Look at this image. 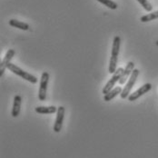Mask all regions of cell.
I'll return each instance as SVG.
<instances>
[{"label":"cell","instance_id":"1","mask_svg":"<svg viewBox=\"0 0 158 158\" xmlns=\"http://www.w3.org/2000/svg\"><path fill=\"white\" fill-rule=\"evenodd\" d=\"M121 45V38L119 36H114L113 41V47H112V54H111L110 63H109V73L114 74L116 71V66L118 62V55L120 50Z\"/></svg>","mask_w":158,"mask_h":158},{"label":"cell","instance_id":"2","mask_svg":"<svg viewBox=\"0 0 158 158\" xmlns=\"http://www.w3.org/2000/svg\"><path fill=\"white\" fill-rule=\"evenodd\" d=\"M7 69H9L12 73H14L15 75L16 76H18V77H20L21 78L25 79V80H27V81H28V82H30L32 84H36L37 83V78L35 77V76H33L32 74H29L28 72H26V71H24L23 69H21L20 67H18L17 65L16 64H8V67H7Z\"/></svg>","mask_w":158,"mask_h":158},{"label":"cell","instance_id":"3","mask_svg":"<svg viewBox=\"0 0 158 158\" xmlns=\"http://www.w3.org/2000/svg\"><path fill=\"white\" fill-rule=\"evenodd\" d=\"M139 70L138 69H135L134 71H133V73H132V75L130 76V77L128 79V81H127V85H126V86L124 87V89H123V91H122V93L120 94L121 95V98H123V99H126L127 97L129 96V94H130V92H131V90H132V88L134 87V85H135V82H136V79L138 77V76H139Z\"/></svg>","mask_w":158,"mask_h":158},{"label":"cell","instance_id":"4","mask_svg":"<svg viewBox=\"0 0 158 158\" xmlns=\"http://www.w3.org/2000/svg\"><path fill=\"white\" fill-rule=\"evenodd\" d=\"M124 70H125V69L122 68V67H119L118 69H116V71L113 74L112 78L106 83V85L104 86V88H103V94H104V95H106V94H107L108 92H110L111 90L114 88V85H115L117 82H119V80H120L122 75H123Z\"/></svg>","mask_w":158,"mask_h":158},{"label":"cell","instance_id":"5","mask_svg":"<svg viewBox=\"0 0 158 158\" xmlns=\"http://www.w3.org/2000/svg\"><path fill=\"white\" fill-rule=\"evenodd\" d=\"M48 80H49V74L48 72H44L41 76L40 85H39V92H38V98L40 101H45L47 98V90H48Z\"/></svg>","mask_w":158,"mask_h":158},{"label":"cell","instance_id":"6","mask_svg":"<svg viewBox=\"0 0 158 158\" xmlns=\"http://www.w3.org/2000/svg\"><path fill=\"white\" fill-rule=\"evenodd\" d=\"M151 88H152V85H151V84H149V83L144 84V85H142L140 88H138L135 92H134L133 94H131V95H129V96H128V100L131 101V102L137 100V99H138L139 97H141L143 95H144V94H146L147 92H149V91L151 90Z\"/></svg>","mask_w":158,"mask_h":158},{"label":"cell","instance_id":"7","mask_svg":"<svg viewBox=\"0 0 158 158\" xmlns=\"http://www.w3.org/2000/svg\"><path fill=\"white\" fill-rule=\"evenodd\" d=\"M15 56V51L13 49H9L7 50V52L5 55V57L3 58V60L1 61L0 64V77H2L6 69L8 67V64H10L11 59L13 58V56Z\"/></svg>","mask_w":158,"mask_h":158},{"label":"cell","instance_id":"8","mask_svg":"<svg viewBox=\"0 0 158 158\" xmlns=\"http://www.w3.org/2000/svg\"><path fill=\"white\" fill-rule=\"evenodd\" d=\"M56 119L54 124V131L56 133H59L62 130L63 127L64 118V106H59L57 108L56 112Z\"/></svg>","mask_w":158,"mask_h":158},{"label":"cell","instance_id":"9","mask_svg":"<svg viewBox=\"0 0 158 158\" xmlns=\"http://www.w3.org/2000/svg\"><path fill=\"white\" fill-rule=\"evenodd\" d=\"M134 70H135V64H134V62H131V61L128 62L127 64V67L125 68V70L123 72V75H122L121 78L119 80V84L120 85H124L127 82V80L129 77V76L132 75V73H133Z\"/></svg>","mask_w":158,"mask_h":158},{"label":"cell","instance_id":"10","mask_svg":"<svg viewBox=\"0 0 158 158\" xmlns=\"http://www.w3.org/2000/svg\"><path fill=\"white\" fill-rule=\"evenodd\" d=\"M21 101H22V98L20 95H16L14 97V104H13V108H12V112H11V114L13 117H17L20 114Z\"/></svg>","mask_w":158,"mask_h":158},{"label":"cell","instance_id":"11","mask_svg":"<svg viewBox=\"0 0 158 158\" xmlns=\"http://www.w3.org/2000/svg\"><path fill=\"white\" fill-rule=\"evenodd\" d=\"M123 91V89L120 87V86H116V87H114L110 92H108L107 94L104 95V100L106 101V102H109L112 99H114L116 95H118L119 94H121Z\"/></svg>","mask_w":158,"mask_h":158},{"label":"cell","instance_id":"12","mask_svg":"<svg viewBox=\"0 0 158 158\" xmlns=\"http://www.w3.org/2000/svg\"><path fill=\"white\" fill-rule=\"evenodd\" d=\"M35 110L37 114H55L56 112H57V108L56 106H37L35 107Z\"/></svg>","mask_w":158,"mask_h":158},{"label":"cell","instance_id":"13","mask_svg":"<svg viewBox=\"0 0 158 158\" xmlns=\"http://www.w3.org/2000/svg\"><path fill=\"white\" fill-rule=\"evenodd\" d=\"M9 25L13 27H16V28H19L21 30H28L29 29V25L27 24V23H24V22H21V21H18L16 19H11L9 21Z\"/></svg>","mask_w":158,"mask_h":158},{"label":"cell","instance_id":"14","mask_svg":"<svg viewBox=\"0 0 158 158\" xmlns=\"http://www.w3.org/2000/svg\"><path fill=\"white\" fill-rule=\"evenodd\" d=\"M158 18V11L156 12H152L150 14H147L145 16H143L140 20L143 23H145V22H149V21H152V20H155V19H157Z\"/></svg>","mask_w":158,"mask_h":158},{"label":"cell","instance_id":"15","mask_svg":"<svg viewBox=\"0 0 158 158\" xmlns=\"http://www.w3.org/2000/svg\"><path fill=\"white\" fill-rule=\"evenodd\" d=\"M97 1L100 2L101 4L105 5L106 6H107L110 9H116L117 6H118V5L115 2L112 1V0H97Z\"/></svg>","mask_w":158,"mask_h":158},{"label":"cell","instance_id":"16","mask_svg":"<svg viewBox=\"0 0 158 158\" xmlns=\"http://www.w3.org/2000/svg\"><path fill=\"white\" fill-rule=\"evenodd\" d=\"M137 1L139 2V4H141V6L144 8V10H146L147 12H151L153 10L152 5L147 0H137Z\"/></svg>","mask_w":158,"mask_h":158},{"label":"cell","instance_id":"17","mask_svg":"<svg viewBox=\"0 0 158 158\" xmlns=\"http://www.w3.org/2000/svg\"><path fill=\"white\" fill-rule=\"evenodd\" d=\"M156 45H157V46H158V41H157V42H156Z\"/></svg>","mask_w":158,"mask_h":158}]
</instances>
